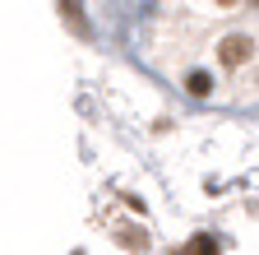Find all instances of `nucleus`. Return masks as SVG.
I'll list each match as a JSON object with an SVG mask.
<instances>
[{"mask_svg":"<svg viewBox=\"0 0 259 255\" xmlns=\"http://www.w3.org/2000/svg\"><path fill=\"white\" fill-rule=\"evenodd\" d=\"M171 255H218V241H213L208 232H199V237H190V246H181V250H171Z\"/></svg>","mask_w":259,"mask_h":255,"instance_id":"obj_2","label":"nucleus"},{"mask_svg":"<svg viewBox=\"0 0 259 255\" xmlns=\"http://www.w3.org/2000/svg\"><path fill=\"white\" fill-rule=\"evenodd\" d=\"M185 88L194 93V98H208V93H213V75H208V70H194V75L185 79Z\"/></svg>","mask_w":259,"mask_h":255,"instance_id":"obj_3","label":"nucleus"},{"mask_svg":"<svg viewBox=\"0 0 259 255\" xmlns=\"http://www.w3.org/2000/svg\"><path fill=\"white\" fill-rule=\"evenodd\" d=\"M250 47H254L250 38H227L222 42V60H227V65H241V60L250 56Z\"/></svg>","mask_w":259,"mask_h":255,"instance_id":"obj_1","label":"nucleus"}]
</instances>
